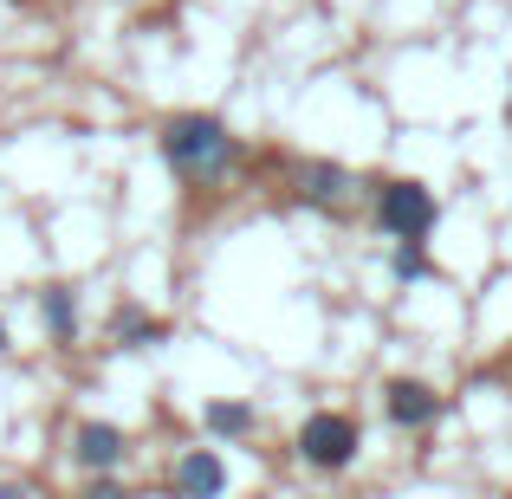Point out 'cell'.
<instances>
[{
    "label": "cell",
    "mask_w": 512,
    "mask_h": 499,
    "mask_svg": "<svg viewBox=\"0 0 512 499\" xmlns=\"http://www.w3.org/2000/svg\"><path fill=\"white\" fill-rule=\"evenodd\" d=\"M156 150H163V163H169L175 182L195 188V195H214L221 182H234V175L247 169V143H240L234 124L214 117V111H175V117H163Z\"/></svg>",
    "instance_id": "6da1fadb"
},
{
    "label": "cell",
    "mask_w": 512,
    "mask_h": 499,
    "mask_svg": "<svg viewBox=\"0 0 512 499\" xmlns=\"http://www.w3.org/2000/svg\"><path fill=\"white\" fill-rule=\"evenodd\" d=\"M370 221L383 240H435L441 195L422 175H376L370 182Z\"/></svg>",
    "instance_id": "7a4b0ae2"
},
{
    "label": "cell",
    "mask_w": 512,
    "mask_h": 499,
    "mask_svg": "<svg viewBox=\"0 0 512 499\" xmlns=\"http://www.w3.org/2000/svg\"><path fill=\"white\" fill-rule=\"evenodd\" d=\"M292 454H299L305 467H318V474H344L363 454V422L344 415V409H312L292 428Z\"/></svg>",
    "instance_id": "3957f363"
},
{
    "label": "cell",
    "mask_w": 512,
    "mask_h": 499,
    "mask_svg": "<svg viewBox=\"0 0 512 499\" xmlns=\"http://www.w3.org/2000/svg\"><path fill=\"white\" fill-rule=\"evenodd\" d=\"M383 415H389V428H402V435H428V428L448 415V396H435V383H422V376H389L383 383Z\"/></svg>",
    "instance_id": "277c9868"
},
{
    "label": "cell",
    "mask_w": 512,
    "mask_h": 499,
    "mask_svg": "<svg viewBox=\"0 0 512 499\" xmlns=\"http://www.w3.org/2000/svg\"><path fill=\"white\" fill-rule=\"evenodd\" d=\"M350 195H357V175L344 163H331V156H312V163L292 169V201L312 214H344Z\"/></svg>",
    "instance_id": "5b68a950"
},
{
    "label": "cell",
    "mask_w": 512,
    "mask_h": 499,
    "mask_svg": "<svg viewBox=\"0 0 512 499\" xmlns=\"http://www.w3.org/2000/svg\"><path fill=\"white\" fill-rule=\"evenodd\" d=\"M169 499H227V461L221 448H182L175 454V474H169Z\"/></svg>",
    "instance_id": "8992f818"
},
{
    "label": "cell",
    "mask_w": 512,
    "mask_h": 499,
    "mask_svg": "<svg viewBox=\"0 0 512 499\" xmlns=\"http://www.w3.org/2000/svg\"><path fill=\"white\" fill-rule=\"evenodd\" d=\"M72 461L85 467V474H117V467L130 461V435L117 422H98V415H85V422L72 428Z\"/></svg>",
    "instance_id": "52a82bcc"
},
{
    "label": "cell",
    "mask_w": 512,
    "mask_h": 499,
    "mask_svg": "<svg viewBox=\"0 0 512 499\" xmlns=\"http://www.w3.org/2000/svg\"><path fill=\"white\" fill-rule=\"evenodd\" d=\"M169 337H175V325L163 312H150V305H137V299H124L111 312V344L117 350H163Z\"/></svg>",
    "instance_id": "ba28073f"
},
{
    "label": "cell",
    "mask_w": 512,
    "mask_h": 499,
    "mask_svg": "<svg viewBox=\"0 0 512 499\" xmlns=\"http://www.w3.org/2000/svg\"><path fill=\"white\" fill-rule=\"evenodd\" d=\"M39 325H46V337L59 350L78 344V331H85V312H78V292L65 286V279H52L46 292H39Z\"/></svg>",
    "instance_id": "9c48e42d"
},
{
    "label": "cell",
    "mask_w": 512,
    "mask_h": 499,
    "mask_svg": "<svg viewBox=\"0 0 512 499\" xmlns=\"http://www.w3.org/2000/svg\"><path fill=\"white\" fill-rule=\"evenodd\" d=\"M253 428H260V409H253V402H240V396L201 402V435L208 441H247Z\"/></svg>",
    "instance_id": "30bf717a"
},
{
    "label": "cell",
    "mask_w": 512,
    "mask_h": 499,
    "mask_svg": "<svg viewBox=\"0 0 512 499\" xmlns=\"http://www.w3.org/2000/svg\"><path fill=\"white\" fill-rule=\"evenodd\" d=\"M389 279H396V286H422V279H435V253H428V240H389Z\"/></svg>",
    "instance_id": "8fae6325"
},
{
    "label": "cell",
    "mask_w": 512,
    "mask_h": 499,
    "mask_svg": "<svg viewBox=\"0 0 512 499\" xmlns=\"http://www.w3.org/2000/svg\"><path fill=\"white\" fill-rule=\"evenodd\" d=\"M78 499H143V493H130L117 474H85V493Z\"/></svg>",
    "instance_id": "7c38bea8"
},
{
    "label": "cell",
    "mask_w": 512,
    "mask_h": 499,
    "mask_svg": "<svg viewBox=\"0 0 512 499\" xmlns=\"http://www.w3.org/2000/svg\"><path fill=\"white\" fill-rule=\"evenodd\" d=\"M0 499H33V487L26 480H0Z\"/></svg>",
    "instance_id": "4fadbf2b"
},
{
    "label": "cell",
    "mask_w": 512,
    "mask_h": 499,
    "mask_svg": "<svg viewBox=\"0 0 512 499\" xmlns=\"http://www.w3.org/2000/svg\"><path fill=\"white\" fill-rule=\"evenodd\" d=\"M7 350H13V331H7V318H0V357H7Z\"/></svg>",
    "instance_id": "5bb4252c"
},
{
    "label": "cell",
    "mask_w": 512,
    "mask_h": 499,
    "mask_svg": "<svg viewBox=\"0 0 512 499\" xmlns=\"http://www.w3.org/2000/svg\"><path fill=\"white\" fill-rule=\"evenodd\" d=\"M506 370H512V357H506Z\"/></svg>",
    "instance_id": "9a60e30c"
}]
</instances>
